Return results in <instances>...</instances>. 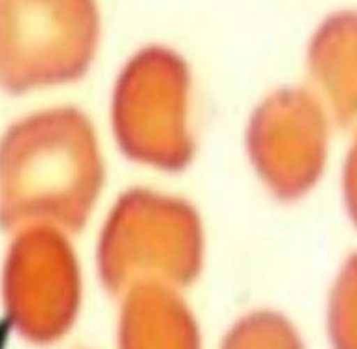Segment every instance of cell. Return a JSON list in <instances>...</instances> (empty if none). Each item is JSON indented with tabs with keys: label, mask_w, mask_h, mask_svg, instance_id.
Returning <instances> with one entry per match:
<instances>
[{
	"label": "cell",
	"mask_w": 357,
	"mask_h": 349,
	"mask_svg": "<svg viewBox=\"0 0 357 349\" xmlns=\"http://www.w3.org/2000/svg\"><path fill=\"white\" fill-rule=\"evenodd\" d=\"M102 183L89 119L75 107L36 112L0 140V226L15 234L31 228L77 232Z\"/></svg>",
	"instance_id": "6da1fadb"
},
{
	"label": "cell",
	"mask_w": 357,
	"mask_h": 349,
	"mask_svg": "<svg viewBox=\"0 0 357 349\" xmlns=\"http://www.w3.org/2000/svg\"><path fill=\"white\" fill-rule=\"evenodd\" d=\"M201 262L203 229L193 206L145 188L119 198L98 246L100 282L116 297L142 285L185 287Z\"/></svg>",
	"instance_id": "7a4b0ae2"
},
{
	"label": "cell",
	"mask_w": 357,
	"mask_h": 349,
	"mask_svg": "<svg viewBox=\"0 0 357 349\" xmlns=\"http://www.w3.org/2000/svg\"><path fill=\"white\" fill-rule=\"evenodd\" d=\"M98 40L96 0H0V87L22 94L79 80Z\"/></svg>",
	"instance_id": "3957f363"
},
{
	"label": "cell",
	"mask_w": 357,
	"mask_h": 349,
	"mask_svg": "<svg viewBox=\"0 0 357 349\" xmlns=\"http://www.w3.org/2000/svg\"><path fill=\"white\" fill-rule=\"evenodd\" d=\"M190 73L172 50H142L123 68L112 104L114 131L127 157L178 172L193 157L186 127Z\"/></svg>",
	"instance_id": "277c9868"
},
{
	"label": "cell",
	"mask_w": 357,
	"mask_h": 349,
	"mask_svg": "<svg viewBox=\"0 0 357 349\" xmlns=\"http://www.w3.org/2000/svg\"><path fill=\"white\" fill-rule=\"evenodd\" d=\"M3 309L13 329L35 344H52L79 313L81 274L66 232L31 228L15 234L2 274Z\"/></svg>",
	"instance_id": "5b68a950"
},
{
	"label": "cell",
	"mask_w": 357,
	"mask_h": 349,
	"mask_svg": "<svg viewBox=\"0 0 357 349\" xmlns=\"http://www.w3.org/2000/svg\"><path fill=\"white\" fill-rule=\"evenodd\" d=\"M247 145L270 191L282 200L305 195L319 180L326 158V121L317 98L283 89L255 111Z\"/></svg>",
	"instance_id": "8992f818"
},
{
	"label": "cell",
	"mask_w": 357,
	"mask_h": 349,
	"mask_svg": "<svg viewBox=\"0 0 357 349\" xmlns=\"http://www.w3.org/2000/svg\"><path fill=\"white\" fill-rule=\"evenodd\" d=\"M121 300L119 349H201L198 323L178 288L142 285Z\"/></svg>",
	"instance_id": "52a82bcc"
},
{
	"label": "cell",
	"mask_w": 357,
	"mask_h": 349,
	"mask_svg": "<svg viewBox=\"0 0 357 349\" xmlns=\"http://www.w3.org/2000/svg\"><path fill=\"white\" fill-rule=\"evenodd\" d=\"M311 75L342 122L357 119V12L334 13L310 47Z\"/></svg>",
	"instance_id": "ba28073f"
},
{
	"label": "cell",
	"mask_w": 357,
	"mask_h": 349,
	"mask_svg": "<svg viewBox=\"0 0 357 349\" xmlns=\"http://www.w3.org/2000/svg\"><path fill=\"white\" fill-rule=\"evenodd\" d=\"M221 349H305L290 321L273 311H254L229 329Z\"/></svg>",
	"instance_id": "9c48e42d"
},
{
	"label": "cell",
	"mask_w": 357,
	"mask_h": 349,
	"mask_svg": "<svg viewBox=\"0 0 357 349\" xmlns=\"http://www.w3.org/2000/svg\"><path fill=\"white\" fill-rule=\"evenodd\" d=\"M328 326L334 349H357V255L347 262L333 288Z\"/></svg>",
	"instance_id": "30bf717a"
},
{
	"label": "cell",
	"mask_w": 357,
	"mask_h": 349,
	"mask_svg": "<svg viewBox=\"0 0 357 349\" xmlns=\"http://www.w3.org/2000/svg\"><path fill=\"white\" fill-rule=\"evenodd\" d=\"M344 196L347 209L357 224V140L347 157L344 172Z\"/></svg>",
	"instance_id": "8fae6325"
}]
</instances>
